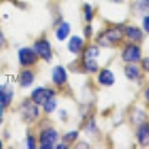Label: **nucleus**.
Returning <instances> with one entry per match:
<instances>
[{
	"mask_svg": "<svg viewBox=\"0 0 149 149\" xmlns=\"http://www.w3.org/2000/svg\"><path fill=\"white\" fill-rule=\"evenodd\" d=\"M58 139V134L54 128L45 129L40 136V144L42 149H52L56 141Z\"/></svg>",
	"mask_w": 149,
	"mask_h": 149,
	"instance_id": "1",
	"label": "nucleus"
},
{
	"mask_svg": "<svg viewBox=\"0 0 149 149\" xmlns=\"http://www.w3.org/2000/svg\"><path fill=\"white\" fill-rule=\"evenodd\" d=\"M122 37H123V31L120 29H109L98 37V42H101L103 46H109L111 44L119 41Z\"/></svg>",
	"mask_w": 149,
	"mask_h": 149,
	"instance_id": "2",
	"label": "nucleus"
},
{
	"mask_svg": "<svg viewBox=\"0 0 149 149\" xmlns=\"http://www.w3.org/2000/svg\"><path fill=\"white\" fill-rule=\"evenodd\" d=\"M54 95H55V92L52 90H50V88L39 87V88H36V90L32 91L31 98L36 104H42L44 106L45 102L47 100H50V98H52Z\"/></svg>",
	"mask_w": 149,
	"mask_h": 149,
	"instance_id": "3",
	"label": "nucleus"
},
{
	"mask_svg": "<svg viewBox=\"0 0 149 149\" xmlns=\"http://www.w3.org/2000/svg\"><path fill=\"white\" fill-rule=\"evenodd\" d=\"M37 60V54L35 52V50L24 47L19 51V61L22 66H31L34 65Z\"/></svg>",
	"mask_w": 149,
	"mask_h": 149,
	"instance_id": "4",
	"label": "nucleus"
},
{
	"mask_svg": "<svg viewBox=\"0 0 149 149\" xmlns=\"http://www.w3.org/2000/svg\"><path fill=\"white\" fill-rule=\"evenodd\" d=\"M141 49L137 45H128L127 47L123 50L122 52V58L125 62H137L141 60Z\"/></svg>",
	"mask_w": 149,
	"mask_h": 149,
	"instance_id": "5",
	"label": "nucleus"
},
{
	"mask_svg": "<svg viewBox=\"0 0 149 149\" xmlns=\"http://www.w3.org/2000/svg\"><path fill=\"white\" fill-rule=\"evenodd\" d=\"M34 50L40 57H42L46 61H50L52 58V51H51V46L49 44V41H46V40L36 41Z\"/></svg>",
	"mask_w": 149,
	"mask_h": 149,
	"instance_id": "6",
	"label": "nucleus"
},
{
	"mask_svg": "<svg viewBox=\"0 0 149 149\" xmlns=\"http://www.w3.org/2000/svg\"><path fill=\"white\" fill-rule=\"evenodd\" d=\"M114 81H116V77L111 70H102L98 74V82L102 86L111 87L112 85H114Z\"/></svg>",
	"mask_w": 149,
	"mask_h": 149,
	"instance_id": "7",
	"label": "nucleus"
},
{
	"mask_svg": "<svg viewBox=\"0 0 149 149\" xmlns=\"http://www.w3.org/2000/svg\"><path fill=\"white\" fill-rule=\"evenodd\" d=\"M67 80V72L62 66H56L52 70V81L57 86H62Z\"/></svg>",
	"mask_w": 149,
	"mask_h": 149,
	"instance_id": "8",
	"label": "nucleus"
},
{
	"mask_svg": "<svg viewBox=\"0 0 149 149\" xmlns=\"http://www.w3.org/2000/svg\"><path fill=\"white\" fill-rule=\"evenodd\" d=\"M137 138L141 146H149V124L143 123L137 130Z\"/></svg>",
	"mask_w": 149,
	"mask_h": 149,
	"instance_id": "9",
	"label": "nucleus"
},
{
	"mask_svg": "<svg viewBox=\"0 0 149 149\" xmlns=\"http://www.w3.org/2000/svg\"><path fill=\"white\" fill-rule=\"evenodd\" d=\"M125 35H127L129 40L139 41V40H142V37H143V32L141 29H138L136 26H128V27H125Z\"/></svg>",
	"mask_w": 149,
	"mask_h": 149,
	"instance_id": "10",
	"label": "nucleus"
},
{
	"mask_svg": "<svg viewBox=\"0 0 149 149\" xmlns=\"http://www.w3.org/2000/svg\"><path fill=\"white\" fill-rule=\"evenodd\" d=\"M67 46H68L70 52L77 54V52H80V50L82 49V46H83V40L81 39V37H78V36H72Z\"/></svg>",
	"mask_w": 149,
	"mask_h": 149,
	"instance_id": "11",
	"label": "nucleus"
},
{
	"mask_svg": "<svg viewBox=\"0 0 149 149\" xmlns=\"http://www.w3.org/2000/svg\"><path fill=\"white\" fill-rule=\"evenodd\" d=\"M70 30H71V27H70L68 22H62V24L58 26L57 31H56V36H57V39H58L60 41L65 40V39H66V37L68 36Z\"/></svg>",
	"mask_w": 149,
	"mask_h": 149,
	"instance_id": "12",
	"label": "nucleus"
},
{
	"mask_svg": "<svg viewBox=\"0 0 149 149\" xmlns=\"http://www.w3.org/2000/svg\"><path fill=\"white\" fill-rule=\"evenodd\" d=\"M124 72H125V76H127L129 80H137L139 77V68L136 66V65H128L125 66L124 68Z\"/></svg>",
	"mask_w": 149,
	"mask_h": 149,
	"instance_id": "13",
	"label": "nucleus"
},
{
	"mask_svg": "<svg viewBox=\"0 0 149 149\" xmlns=\"http://www.w3.org/2000/svg\"><path fill=\"white\" fill-rule=\"evenodd\" d=\"M32 82H34V73H32L31 71H24V72H21L20 83H21L22 87H29Z\"/></svg>",
	"mask_w": 149,
	"mask_h": 149,
	"instance_id": "14",
	"label": "nucleus"
},
{
	"mask_svg": "<svg viewBox=\"0 0 149 149\" xmlns=\"http://www.w3.org/2000/svg\"><path fill=\"white\" fill-rule=\"evenodd\" d=\"M85 67L87 71L90 72H96L97 70H98V65H97V62L95 61V58H86L85 61Z\"/></svg>",
	"mask_w": 149,
	"mask_h": 149,
	"instance_id": "15",
	"label": "nucleus"
},
{
	"mask_svg": "<svg viewBox=\"0 0 149 149\" xmlns=\"http://www.w3.org/2000/svg\"><path fill=\"white\" fill-rule=\"evenodd\" d=\"M56 106H57V103H56V101L54 98H50L47 100L44 103V109L46 113H51V112H54L55 108H56Z\"/></svg>",
	"mask_w": 149,
	"mask_h": 149,
	"instance_id": "16",
	"label": "nucleus"
},
{
	"mask_svg": "<svg viewBox=\"0 0 149 149\" xmlns=\"http://www.w3.org/2000/svg\"><path fill=\"white\" fill-rule=\"evenodd\" d=\"M83 11H85V19L87 21H91L93 19V9L90 4H85V8H83Z\"/></svg>",
	"mask_w": 149,
	"mask_h": 149,
	"instance_id": "17",
	"label": "nucleus"
},
{
	"mask_svg": "<svg viewBox=\"0 0 149 149\" xmlns=\"http://www.w3.org/2000/svg\"><path fill=\"white\" fill-rule=\"evenodd\" d=\"M98 56V49L96 46H91L86 51V58H95Z\"/></svg>",
	"mask_w": 149,
	"mask_h": 149,
	"instance_id": "18",
	"label": "nucleus"
},
{
	"mask_svg": "<svg viewBox=\"0 0 149 149\" xmlns=\"http://www.w3.org/2000/svg\"><path fill=\"white\" fill-rule=\"evenodd\" d=\"M77 136H78V132H70V133H67L66 136L63 137V139L66 142H73L74 139L77 138Z\"/></svg>",
	"mask_w": 149,
	"mask_h": 149,
	"instance_id": "19",
	"label": "nucleus"
},
{
	"mask_svg": "<svg viewBox=\"0 0 149 149\" xmlns=\"http://www.w3.org/2000/svg\"><path fill=\"white\" fill-rule=\"evenodd\" d=\"M27 148H30V149L35 148V138L31 136L27 137Z\"/></svg>",
	"mask_w": 149,
	"mask_h": 149,
	"instance_id": "20",
	"label": "nucleus"
},
{
	"mask_svg": "<svg viewBox=\"0 0 149 149\" xmlns=\"http://www.w3.org/2000/svg\"><path fill=\"white\" fill-rule=\"evenodd\" d=\"M139 9H142V10L149 9V0H142V3H139Z\"/></svg>",
	"mask_w": 149,
	"mask_h": 149,
	"instance_id": "21",
	"label": "nucleus"
},
{
	"mask_svg": "<svg viewBox=\"0 0 149 149\" xmlns=\"http://www.w3.org/2000/svg\"><path fill=\"white\" fill-rule=\"evenodd\" d=\"M143 27L147 32H149V15L143 19Z\"/></svg>",
	"mask_w": 149,
	"mask_h": 149,
	"instance_id": "22",
	"label": "nucleus"
},
{
	"mask_svg": "<svg viewBox=\"0 0 149 149\" xmlns=\"http://www.w3.org/2000/svg\"><path fill=\"white\" fill-rule=\"evenodd\" d=\"M142 65H143V68L146 70V71H148L149 72V57H146L142 61Z\"/></svg>",
	"mask_w": 149,
	"mask_h": 149,
	"instance_id": "23",
	"label": "nucleus"
},
{
	"mask_svg": "<svg viewBox=\"0 0 149 149\" xmlns=\"http://www.w3.org/2000/svg\"><path fill=\"white\" fill-rule=\"evenodd\" d=\"M5 44V39H4V36H3V34L0 32V49L3 47V45Z\"/></svg>",
	"mask_w": 149,
	"mask_h": 149,
	"instance_id": "24",
	"label": "nucleus"
},
{
	"mask_svg": "<svg viewBox=\"0 0 149 149\" xmlns=\"http://www.w3.org/2000/svg\"><path fill=\"white\" fill-rule=\"evenodd\" d=\"M85 34H86V36H91V27L88 26L87 29L85 30Z\"/></svg>",
	"mask_w": 149,
	"mask_h": 149,
	"instance_id": "25",
	"label": "nucleus"
},
{
	"mask_svg": "<svg viewBox=\"0 0 149 149\" xmlns=\"http://www.w3.org/2000/svg\"><path fill=\"white\" fill-rule=\"evenodd\" d=\"M146 98L149 101V87H148L147 90H146Z\"/></svg>",
	"mask_w": 149,
	"mask_h": 149,
	"instance_id": "26",
	"label": "nucleus"
},
{
	"mask_svg": "<svg viewBox=\"0 0 149 149\" xmlns=\"http://www.w3.org/2000/svg\"><path fill=\"white\" fill-rule=\"evenodd\" d=\"M0 148H1V141H0Z\"/></svg>",
	"mask_w": 149,
	"mask_h": 149,
	"instance_id": "27",
	"label": "nucleus"
}]
</instances>
